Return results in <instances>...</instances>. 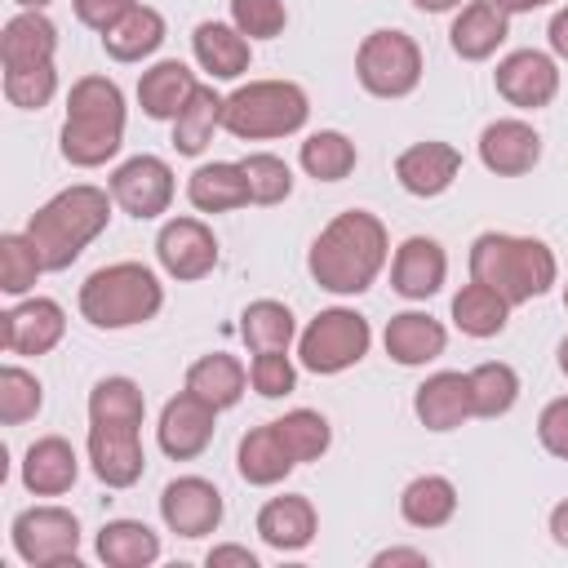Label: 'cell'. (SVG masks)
Instances as JSON below:
<instances>
[{
	"label": "cell",
	"instance_id": "obj_1",
	"mask_svg": "<svg viewBox=\"0 0 568 568\" xmlns=\"http://www.w3.org/2000/svg\"><path fill=\"white\" fill-rule=\"evenodd\" d=\"M386 257H390V240H386L382 217L368 209H346L315 235V244L306 253V271L320 288H328L337 297H355V293L373 288Z\"/></svg>",
	"mask_w": 568,
	"mask_h": 568
},
{
	"label": "cell",
	"instance_id": "obj_2",
	"mask_svg": "<svg viewBox=\"0 0 568 568\" xmlns=\"http://www.w3.org/2000/svg\"><path fill=\"white\" fill-rule=\"evenodd\" d=\"M124 146V93L106 75H80L67 93L58 151L75 169H98Z\"/></svg>",
	"mask_w": 568,
	"mask_h": 568
},
{
	"label": "cell",
	"instance_id": "obj_3",
	"mask_svg": "<svg viewBox=\"0 0 568 568\" xmlns=\"http://www.w3.org/2000/svg\"><path fill=\"white\" fill-rule=\"evenodd\" d=\"M111 191L75 182L27 217V235L44 257V271H67L111 222Z\"/></svg>",
	"mask_w": 568,
	"mask_h": 568
},
{
	"label": "cell",
	"instance_id": "obj_4",
	"mask_svg": "<svg viewBox=\"0 0 568 568\" xmlns=\"http://www.w3.org/2000/svg\"><path fill=\"white\" fill-rule=\"evenodd\" d=\"M470 280L497 288L510 306H524L559 280V262L550 244L532 235H506V231H484L470 244Z\"/></svg>",
	"mask_w": 568,
	"mask_h": 568
},
{
	"label": "cell",
	"instance_id": "obj_5",
	"mask_svg": "<svg viewBox=\"0 0 568 568\" xmlns=\"http://www.w3.org/2000/svg\"><path fill=\"white\" fill-rule=\"evenodd\" d=\"M75 302L93 328H133V324H146L160 315L164 284L142 262H111V266H98L80 284Z\"/></svg>",
	"mask_w": 568,
	"mask_h": 568
},
{
	"label": "cell",
	"instance_id": "obj_6",
	"mask_svg": "<svg viewBox=\"0 0 568 568\" xmlns=\"http://www.w3.org/2000/svg\"><path fill=\"white\" fill-rule=\"evenodd\" d=\"M311 98L293 80H248L222 102V129L244 142L262 138H288L306 124Z\"/></svg>",
	"mask_w": 568,
	"mask_h": 568
},
{
	"label": "cell",
	"instance_id": "obj_7",
	"mask_svg": "<svg viewBox=\"0 0 568 568\" xmlns=\"http://www.w3.org/2000/svg\"><path fill=\"white\" fill-rule=\"evenodd\" d=\"M368 346H373V328L351 306H328L297 333V359L306 373H320V377L355 368L368 355Z\"/></svg>",
	"mask_w": 568,
	"mask_h": 568
},
{
	"label": "cell",
	"instance_id": "obj_8",
	"mask_svg": "<svg viewBox=\"0 0 568 568\" xmlns=\"http://www.w3.org/2000/svg\"><path fill=\"white\" fill-rule=\"evenodd\" d=\"M355 80L373 98H408L422 84V49L408 31L377 27L355 49Z\"/></svg>",
	"mask_w": 568,
	"mask_h": 568
},
{
	"label": "cell",
	"instance_id": "obj_9",
	"mask_svg": "<svg viewBox=\"0 0 568 568\" xmlns=\"http://www.w3.org/2000/svg\"><path fill=\"white\" fill-rule=\"evenodd\" d=\"M9 541L31 568H80V519L67 506H27L9 524Z\"/></svg>",
	"mask_w": 568,
	"mask_h": 568
},
{
	"label": "cell",
	"instance_id": "obj_10",
	"mask_svg": "<svg viewBox=\"0 0 568 568\" xmlns=\"http://www.w3.org/2000/svg\"><path fill=\"white\" fill-rule=\"evenodd\" d=\"M111 200L138 222H151V217L169 213V204H173V169H169V160L133 155V160L115 164L111 169Z\"/></svg>",
	"mask_w": 568,
	"mask_h": 568
},
{
	"label": "cell",
	"instance_id": "obj_11",
	"mask_svg": "<svg viewBox=\"0 0 568 568\" xmlns=\"http://www.w3.org/2000/svg\"><path fill=\"white\" fill-rule=\"evenodd\" d=\"M493 84H497V93H501L510 106H519V111H541V106H550L555 93H559V62H555L550 53H541V49H515V53H506V58L497 62Z\"/></svg>",
	"mask_w": 568,
	"mask_h": 568
},
{
	"label": "cell",
	"instance_id": "obj_12",
	"mask_svg": "<svg viewBox=\"0 0 568 568\" xmlns=\"http://www.w3.org/2000/svg\"><path fill=\"white\" fill-rule=\"evenodd\" d=\"M89 466L106 488H133L146 470L142 426L124 422H89Z\"/></svg>",
	"mask_w": 568,
	"mask_h": 568
},
{
	"label": "cell",
	"instance_id": "obj_13",
	"mask_svg": "<svg viewBox=\"0 0 568 568\" xmlns=\"http://www.w3.org/2000/svg\"><path fill=\"white\" fill-rule=\"evenodd\" d=\"M160 519L178 537H209L222 524V493L200 475H178L160 493Z\"/></svg>",
	"mask_w": 568,
	"mask_h": 568
},
{
	"label": "cell",
	"instance_id": "obj_14",
	"mask_svg": "<svg viewBox=\"0 0 568 568\" xmlns=\"http://www.w3.org/2000/svg\"><path fill=\"white\" fill-rule=\"evenodd\" d=\"M155 257L173 280H204L217 266V240L200 217H169L155 235Z\"/></svg>",
	"mask_w": 568,
	"mask_h": 568
},
{
	"label": "cell",
	"instance_id": "obj_15",
	"mask_svg": "<svg viewBox=\"0 0 568 568\" xmlns=\"http://www.w3.org/2000/svg\"><path fill=\"white\" fill-rule=\"evenodd\" d=\"M67 333V311L53 297H22L0 315V342L9 355H49Z\"/></svg>",
	"mask_w": 568,
	"mask_h": 568
},
{
	"label": "cell",
	"instance_id": "obj_16",
	"mask_svg": "<svg viewBox=\"0 0 568 568\" xmlns=\"http://www.w3.org/2000/svg\"><path fill=\"white\" fill-rule=\"evenodd\" d=\"M213 426H217V408L204 404L200 395L182 390V395H173V399L160 408L155 439H160L164 457L191 462V457H200V453L213 444Z\"/></svg>",
	"mask_w": 568,
	"mask_h": 568
},
{
	"label": "cell",
	"instance_id": "obj_17",
	"mask_svg": "<svg viewBox=\"0 0 568 568\" xmlns=\"http://www.w3.org/2000/svg\"><path fill=\"white\" fill-rule=\"evenodd\" d=\"M537 160H541V133L528 120L506 115V120L484 124V133H479V164L488 173H497V178H524V173L537 169Z\"/></svg>",
	"mask_w": 568,
	"mask_h": 568
},
{
	"label": "cell",
	"instance_id": "obj_18",
	"mask_svg": "<svg viewBox=\"0 0 568 568\" xmlns=\"http://www.w3.org/2000/svg\"><path fill=\"white\" fill-rule=\"evenodd\" d=\"M448 280V253L439 240L430 235H408L399 248H395V262H390V288L408 302H426L444 288Z\"/></svg>",
	"mask_w": 568,
	"mask_h": 568
},
{
	"label": "cell",
	"instance_id": "obj_19",
	"mask_svg": "<svg viewBox=\"0 0 568 568\" xmlns=\"http://www.w3.org/2000/svg\"><path fill=\"white\" fill-rule=\"evenodd\" d=\"M462 173V151L453 142H413L395 155V178L408 195L430 200L444 195Z\"/></svg>",
	"mask_w": 568,
	"mask_h": 568
},
{
	"label": "cell",
	"instance_id": "obj_20",
	"mask_svg": "<svg viewBox=\"0 0 568 568\" xmlns=\"http://www.w3.org/2000/svg\"><path fill=\"white\" fill-rule=\"evenodd\" d=\"M510 36V13L497 0H470L448 27V44L462 62H484L493 58Z\"/></svg>",
	"mask_w": 568,
	"mask_h": 568
},
{
	"label": "cell",
	"instance_id": "obj_21",
	"mask_svg": "<svg viewBox=\"0 0 568 568\" xmlns=\"http://www.w3.org/2000/svg\"><path fill=\"white\" fill-rule=\"evenodd\" d=\"M382 346H386V355H390L395 364L422 368V364H430V359L444 355L448 333H444V324H439L435 315H426V311H399V315L386 320Z\"/></svg>",
	"mask_w": 568,
	"mask_h": 568
},
{
	"label": "cell",
	"instance_id": "obj_22",
	"mask_svg": "<svg viewBox=\"0 0 568 568\" xmlns=\"http://www.w3.org/2000/svg\"><path fill=\"white\" fill-rule=\"evenodd\" d=\"M413 413L426 430H457L466 417H475L470 404V377L466 373H430L417 395H413Z\"/></svg>",
	"mask_w": 568,
	"mask_h": 568
},
{
	"label": "cell",
	"instance_id": "obj_23",
	"mask_svg": "<svg viewBox=\"0 0 568 568\" xmlns=\"http://www.w3.org/2000/svg\"><path fill=\"white\" fill-rule=\"evenodd\" d=\"M315 528H320V515L311 506V497L302 493H284V497H271L262 510H257V537L288 555V550H306L315 541Z\"/></svg>",
	"mask_w": 568,
	"mask_h": 568
},
{
	"label": "cell",
	"instance_id": "obj_24",
	"mask_svg": "<svg viewBox=\"0 0 568 568\" xmlns=\"http://www.w3.org/2000/svg\"><path fill=\"white\" fill-rule=\"evenodd\" d=\"M80 475V457L62 435H44L22 453V488L36 497H62L71 493Z\"/></svg>",
	"mask_w": 568,
	"mask_h": 568
},
{
	"label": "cell",
	"instance_id": "obj_25",
	"mask_svg": "<svg viewBox=\"0 0 568 568\" xmlns=\"http://www.w3.org/2000/svg\"><path fill=\"white\" fill-rule=\"evenodd\" d=\"M235 466H240V479H244V484H253V488H271V484L288 479V470L297 466V457L288 453L280 426L266 422V426H253V430L240 439Z\"/></svg>",
	"mask_w": 568,
	"mask_h": 568
},
{
	"label": "cell",
	"instance_id": "obj_26",
	"mask_svg": "<svg viewBox=\"0 0 568 568\" xmlns=\"http://www.w3.org/2000/svg\"><path fill=\"white\" fill-rule=\"evenodd\" d=\"M200 89L195 71L178 58H164L155 67L142 71L138 80V106L151 115V120H178V111L191 102V93Z\"/></svg>",
	"mask_w": 568,
	"mask_h": 568
},
{
	"label": "cell",
	"instance_id": "obj_27",
	"mask_svg": "<svg viewBox=\"0 0 568 568\" xmlns=\"http://www.w3.org/2000/svg\"><path fill=\"white\" fill-rule=\"evenodd\" d=\"M58 53V27L44 18V9H22L0 31V62L4 67H40Z\"/></svg>",
	"mask_w": 568,
	"mask_h": 568
},
{
	"label": "cell",
	"instance_id": "obj_28",
	"mask_svg": "<svg viewBox=\"0 0 568 568\" xmlns=\"http://www.w3.org/2000/svg\"><path fill=\"white\" fill-rule=\"evenodd\" d=\"M191 49L213 80H240L248 71V36H240L235 22H200Z\"/></svg>",
	"mask_w": 568,
	"mask_h": 568
},
{
	"label": "cell",
	"instance_id": "obj_29",
	"mask_svg": "<svg viewBox=\"0 0 568 568\" xmlns=\"http://www.w3.org/2000/svg\"><path fill=\"white\" fill-rule=\"evenodd\" d=\"M186 200H191L200 213H231V209H244V204H248V182H244L240 160L200 164V169L186 178Z\"/></svg>",
	"mask_w": 568,
	"mask_h": 568
},
{
	"label": "cell",
	"instance_id": "obj_30",
	"mask_svg": "<svg viewBox=\"0 0 568 568\" xmlns=\"http://www.w3.org/2000/svg\"><path fill=\"white\" fill-rule=\"evenodd\" d=\"M244 386H248V373H244V364H240L235 355H226V351L200 355V359L186 368V390L200 395L204 404H213L217 413H222V408H235L240 395H244Z\"/></svg>",
	"mask_w": 568,
	"mask_h": 568
},
{
	"label": "cell",
	"instance_id": "obj_31",
	"mask_svg": "<svg viewBox=\"0 0 568 568\" xmlns=\"http://www.w3.org/2000/svg\"><path fill=\"white\" fill-rule=\"evenodd\" d=\"M98 559L106 568H151L160 559V532L142 519H106L98 528Z\"/></svg>",
	"mask_w": 568,
	"mask_h": 568
},
{
	"label": "cell",
	"instance_id": "obj_32",
	"mask_svg": "<svg viewBox=\"0 0 568 568\" xmlns=\"http://www.w3.org/2000/svg\"><path fill=\"white\" fill-rule=\"evenodd\" d=\"M160 44H164V13L151 9V4H133V9L102 36L106 58H115V62H142V58H151Z\"/></svg>",
	"mask_w": 568,
	"mask_h": 568
},
{
	"label": "cell",
	"instance_id": "obj_33",
	"mask_svg": "<svg viewBox=\"0 0 568 568\" xmlns=\"http://www.w3.org/2000/svg\"><path fill=\"white\" fill-rule=\"evenodd\" d=\"M399 515L413 528H444L457 515V488L444 475H417L399 493Z\"/></svg>",
	"mask_w": 568,
	"mask_h": 568
},
{
	"label": "cell",
	"instance_id": "obj_34",
	"mask_svg": "<svg viewBox=\"0 0 568 568\" xmlns=\"http://www.w3.org/2000/svg\"><path fill=\"white\" fill-rule=\"evenodd\" d=\"M506 320H510V302L497 288L470 280V284H462L453 293V324L466 337H497L506 328Z\"/></svg>",
	"mask_w": 568,
	"mask_h": 568
},
{
	"label": "cell",
	"instance_id": "obj_35",
	"mask_svg": "<svg viewBox=\"0 0 568 568\" xmlns=\"http://www.w3.org/2000/svg\"><path fill=\"white\" fill-rule=\"evenodd\" d=\"M222 102L226 98L213 84H200L191 93V102L173 120V146H178V155H200L213 142V133L222 129Z\"/></svg>",
	"mask_w": 568,
	"mask_h": 568
},
{
	"label": "cell",
	"instance_id": "obj_36",
	"mask_svg": "<svg viewBox=\"0 0 568 568\" xmlns=\"http://www.w3.org/2000/svg\"><path fill=\"white\" fill-rule=\"evenodd\" d=\"M240 337H244V346H248L253 355H257V351H288L293 337H297V320H293V311H288L284 302L257 297V302H248L244 315H240Z\"/></svg>",
	"mask_w": 568,
	"mask_h": 568
},
{
	"label": "cell",
	"instance_id": "obj_37",
	"mask_svg": "<svg viewBox=\"0 0 568 568\" xmlns=\"http://www.w3.org/2000/svg\"><path fill=\"white\" fill-rule=\"evenodd\" d=\"M297 160H302L306 178H315V182H342V178L355 173L359 151H355V142H351L346 133H337V129H320V133H311V138L302 142Z\"/></svg>",
	"mask_w": 568,
	"mask_h": 568
},
{
	"label": "cell",
	"instance_id": "obj_38",
	"mask_svg": "<svg viewBox=\"0 0 568 568\" xmlns=\"http://www.w3.org/2000/svg\"><path fill=\"white\" fill-rule=\"evenodd\" d=\"M470 404H475V417H506L519 399V373L501 359H484L475 364L470 373Z\"/></svg>",
	"mask_w": 568,
	"mask_h": 568
},
{
	"label": "cell",
	"instance_id": "obj_39",
	"mask_svg": "<svg viewBox=\"0 0 568 568\" xmlns=\"http://www.w3.org/2000/svg\"><path fill=\"white\" fill-rule=\"evenodd\" d=\"M146 417V395L133 377H102L89 390V422H124L142 426Z\"/></svg>",
	"mask_w": 568,
	"mask_h": 568
},
{
	"label": "cell",
	"instance_id": "obj_40",
	"mask_svg": "<svg viewBox=\"0 0 568 568\" xmlns=\"http://www.w3.org/2000/svg\"><path fill=\"white\" fill-rule=\"evenodd\" d=\"M40 275H44V257H40V248L31 244V235H27V231H22V235H18V231L0 235V288H4L9 297H27Z\"/></svg>",
	"mask_w": 568,
	"mask_h": 568
},
{
	"label": "cell",
	"instance_id": "obj_41",
	"mask_svg": "<svg viewBox=\"0 0 568 568\" xmlns=\"http://www.w3.org/2000/svg\"><path fill=\"white\" fill-rule=\"evenodd\" d=\"M275 426H280L288 453L297 457V466H302V462H320V457L328 453V444H333V426H328V417L315 413V408H293V413L275 417Z\"/></svg>",
	"mask_w": 568,
	"mask_h": 568
},
{
	"label": "cell",
	"instance_id": "obj_42",
	"mask_svg": "<svg viewBox=\"0 0 568 568\" xmlns=\"http://www.w3.org/2000/svg\"><path fill=\"white\" fill-rule=\"evenodd\" d=\"M44 408V386L36 373H27L22 364H4L0 368V422L4 426H22Z\"/></svg>",
	"mask_w": 568,
	"mask_h": 568
},
{
	"label": "cell",
	"instance_id": "obj_43",
	"mask_svg": "<svg viewBox=\"0 0 568 568\" xmlns=\"http://www.w3.org/2000/svg\"><path fill=\"white\" fill-rule=\"evenodd\" d=\"M240 169H244V182H248V204H280V200H288L293 169L280 155L253 151V155L240 160Z\"/></svg>",
	"mask_w": 568,
	"mask_h": 568
},
{
	"label": "cell",
	"instance_id": "obj_44",
	"mask_svg": "<svg viewBox=\"0 0 568 568\" xmlns=\"http://www.w3.org/2000/svg\"><path fill=\"white\" fill-rule=\"evenodd\" d=\"M58 93V67L40 62V67H4V98L18 111H40L49 106Z\"/></svg>",
	"mask_w": 568,
	"mask_h": 568
},
{
	"label": "cell",
	"instance_id": "obj_45",
	"mask_svg": "<svg viewBox=\"0 0 568 568\" xmlns=\"http://www.w3.org/2000/svg\"><path fill=\"white\" fill-rule=\"evenodd\" d=\"M231 22L248 40H275L288 27L284 0H231Z\"/></svg>",
	"mask_w": 568,
	"mask_h": 568
},
{
	"label": "cell",
	"instance_id": "obj_46",
	"mask_svg": "<svg viewBox=\"0 0 568 568\" xmlns=\"http://www.w3.org/2000/svg\"><path fill=\"white\" fill-rule=\"evenodd\" d=\"M248 382L262 399H280L297 386V368H293L288 351H257L253 364H248Z\"/></svg>",
	"mask_w": 568,
	"mask_h": 568
},
{
	"label": "cell",
	"instance_id": "obj_47",
	"mask_svg": "<svg viewBox=\"0 0 568 568\" xmlns=\"http://www.w3.org/2000/svg\"><path fill=\"white\" fill-rule=\"evenodd\" d=\"M537 439H541V448H546L550 457H564V462H568V395H559V399H550V404L541 408V417H537Z\"/></svg>",
	"mask_w": 568,
	"mask_h": 568
},
{
	"label": "cell",
	"instance_id": "obj_48",
	"mask_svg": "<svg viewBox=\"0 0 568 568\" xmlns=\"http://www.w3.org/2000/svg\"><path fill=\"white\" fill-rule=\"evenodd\" d=\"M75 4V18L89 27V31H98V36H106L138 0H71Z\"/></svg>",
	"mask_w": 568,
	"mask_h": 568
},
{
	"label": "cell",
	"instance_id": "obj_49",
	"mask_svg": "<svg viewBox=\"0 0 568 568\" xmlns=\"http://www.w3.org/2000/svg\"><path fill=\"white\" fill-rule=\"evenodd\" d=\"M204 564H209V568H222V564H235V568H257V555H253L248 546L226 541V546H213V550L204 555Z\"/></svg>",
	"mask_w": 568,
	"mask_h": 568
},
{
	"label": "cell",
	"instance_id": "obj_50",
	"mask_svg": "<svg viewBox=\"0 0 568 568\" xmlns=\"http://www.w3.org/2000/svg\"><path fill=\"white\" fill-rule=\"evenodd\" d=\"M386 564H417V568H426L430 559H426V550H408V546H390V550H377V555H373V568H386Z\"/></svg>",
	"mask_w": 568,
	"mask_h": 568
},
{
	"label": "cell",
	"instance_id": "obj_51",
	"mask_svg": "<svg viewBox=\"0 0 568 568\" xmlns=\"http://www.w3.org/2000/svg\"><path fill=\"white\" fill-rule=\"evenodd\" d=\"M546 40H550V53L568 62V4H564V9L550 18V27H546Z\"/></svg>",
	"mask_w": 568,
	"mask_h": 568
},
{
	"label": "cell",
	"instance_id": "obj_52",
	"mask_svg": "<svg viewBox=\"0 0 568 568\" xmlns=\"http://www.w3.org/2000/svg\"><path fill=\"white\" fill-rule=\"evenodd\" d=\"M550 537H555V546H564V550H568V497L550 510Z\"/></svg>",
	"mask_w": 568,
	"mask_h": 568
},
{
	"label": "cell",
	"instance_id": "obj_53",
	"mask_svg": "<svg viewBox=\"0 0 568 568\" xmlns=\"http://www.w3.org/2000/svg\"><path fill=\"white\" fill-rule=\"evenodd\" d=\"M506 13H532V9H546V4H555V0H497Z\"/></svg>",
	"mask_w": 568,
	"mask_h": 568
},
{
	"label": "cell",
	"instance_id": "obj_54",
	"mask_svg": "<svg viewBox=\"0 0 568 568\" xmlns=\"http://www.w3.org/2000/svg\"><path fill=\"white\" fill-rule=\"evenodd\" d=\"M462 0H413V9H422V13H448V9H457Z\"/></svg>",
	"mask_w": 568,
	"mask_h": 568
},
{
	"label": "cell",
	"instance_id": "obj_55",
	"mask_svg": "<svg viewBox=\"0 0 568 568\" xmlns=\"http://www.w3.org/2000/svg\"><path fill=\"white\" fill-rule=\"evenodd\" d=\"M559 373H564V377H568V337H564V342H559Z\"/></svg>",
	"mask_w": 568,
	"mask_h": 568
},
{
	"label": "cell",
	"instance_id": "obj_56",
	"mask_svg": "<svg viewBox=\"0 0 568 568\" xmlns=\"http://www.w3.org/2000/svg\"><path fill=\"white\" fill-rule=\"evenodd\" d=\"M13 4H22V9H44V4H53V0H13Z\"/></svg>",
	"mask_w": 568,
	"mask_h": 568
},
{
	"label": "cell",
	"instance_id": "obj_57",
	"mask_svg": "<svg viewBox=\"0 0 568 568\" xmlns=\"http://www.w3.org/2000/svg\"><path fill=\"white\" fill-rule=\"evenodd\" d=\"M564 306H568V284H564Z\"/></svg>",
	"mask_w": 568,
	"mask_h": 568
}]
</instances>
